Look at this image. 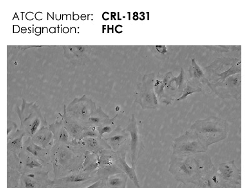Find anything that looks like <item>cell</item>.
I'll list each match as a JSON object with an SVG mask.
<instances>
[{
    "instance_id": "1",
    "label": "cell",
    "mask_w": 250,
    "mask_h": 188,
    "mask_svg": "<svg viewBox=\"0 0 250 188\" xmlns=\"http://www.w3.org/2000/svg\"><path fill=\"white\" fill-rule=\"evenodd\" d=\"M215 168L210 156L207 153L182 156L171 154L169 172L178 182L201 187L208 174Z\"/></svg>"
},
{
    "instance_id": "2",
    "label": "cell",
    "mask_w": 250,
    "mask_h": 188,
    "mask_svg": "<svg viewBox=\"0 0 250 188\" xmlns=\"http://www.w3.org/2000/svg\"><path fill=\"white\" fill-rule=\"evenodd\" d=\"M86 151L70 145L54 144L50 150L55 178L82 171Z\"/></svg>"
},
{
    "instance_id": "3",
    "label": "cell",
    "mask_w": 250,
    "mask_h": 188,
    "mask_svg": "<svg viewBox=\"0 0 250 188\" xmlns=\"http://www.w3.org/2000/svg\"><path fill=\"white\" fill-rule=\"evenodd\" d=\"M189 130L196 134L203 145L208 149L210 145L227 137L229 125L223 118L210 116L205 119L196 120Z\"/></svg>"
},
{
    "instance_id": "4",
    "label": "cell",
    "mask_w": 250,
    "mask_h": 188,
    "mask_svg": "<svg viewBox=\"0 0 250 188\" xmlns=\"http://www.w3.org/2000/svg\"><path fill=\"white\" fill-rule=\"evenodd\" d=\"M241 60L236 58H219L209 66L205 67V83L213 85L222 84L232 75L241 73Z\"/></svg>"
},
{
    "instance_id": "5",
    "label": "cell",
    "mask_w": 250,
    "mask_h": 188,
    "mask_svg": "<svg viewBox=\"0 0 250 188\" xmlns=\"http://www.w3.org/2000/svg\"><path fill=\"white\" fill-rule=\"evenodd\" d=\"M17 113L20 121V129L25 133L26 137L32 138L42 127L47 126L45 118L39 107L34 103H28L24 99Z\"/></svg>"
},
{
    "instance_id": "6",
    "label": "cell",
    "mask_w": 250,
    "mask_h": 188,
    "mask_svg": "<svg viewBox=\"0 0 250 188\" xmlns=\"http://www.w3.org/2000/svg\"><path fill=\"white\" fill-rule=\"evenodd\" d=\"M156 78L155 73L145 75L142 82L138 85L135 92V102L143 109H156L159 107L155 90Z\"/></svg>"
},
{
    "instance_id": "7",
    "label": "cell",
    "mask_w": 250,
    "mask_h": 188,
    "mask_svg": "<svg viewBox=\"0 0 250 188\" xmlns=\"http://www.w3.org/2000/svg\"><path fill=\"white\" fill-rule=\"evenodd\" d=\"M207 151L208 149L198 136L190 130H188L174 140L172 154L176 156L189 155L207 153Z\"/></svg>"
},
{
    "instance_id": "8",
    "label": "cell",
    "mask_w": 250,
    "mask_h": 188,
    "mask_svg": "<svg viewBox=\"0 0 250 188\" xmlns=\"http://www.w3.org/2000/svg\"><path fill=\"white\" fill-rule=\"evenodd\" d=\"M95 103L86 95L81 98H76L65 106L66 112L70 117L75 118L85 125L87 120L96 110Z\"/></svg>"
},
{
    "instance_id": "9",
    "label": "cell",
    "mask_w": 250,
    "mask_h": 188,
    "mask_svg": "<svg viewBox=\"0 0 250 188\" xmlns=\"http://www.w3.org/2000/svg\"><path fill=\"white\" fill-rule=\"evenodd\" d=\"M99 180L97 173H88L82 171L53 180V188H81Z\"/></svg>"
},
{
    "instance_id": "10",
    "label": "cell",
    "mask_w": 250,
    "mask_h": 188,
    "mask_svg": "<svg viewBox=\"0 0 250 188\" xmlns=\"http://www.w3.org/2000/svg\"><path fill=\"white\" fill-rule=\"evenodd\" d=\"M211 91L215 93L218 97L225 98H234L239 100L241 98L242 93V75L241 73L231 76L227 78L222 84L213 85L205 83Z\"/></svg>"
},
{
    "instance_id": "11",
    "label": "cell",
    "mask_w": 250,
    "mask_h": 188,
    "mask_svg": "<svg viewBox=\"0 0 250 188\" xmlns=\"http://www.w3.org/2000/svg\"><path fill=\"white\" fill-rule=\"evenodd\" d=\"M125 129L130 135L129 149H130L131 166L136 167L138 160L144 153L145 146L135 114H133L131 115L128 124Z\"/></svg>"
},
{
    "instance_id": "12",
    "label": "cell",
    "mask_w": 250,
    "mask_h": 188,
    "mask_svg": "<svg viewBox=\"0 0 250 188\" xmlns=\"http://www.w3.org/2000/svg\"><path fill=\"white\" fill-rule=\"evenodd\" d=\"M220 188H237L242 183L241 170L234 160L220 163L217 167Z\"/></svg>"
},
{
    "instance_id": "13",
    "label": "cell",
    "mask_w": 250,
    "mask_h": 188,
    "mask_svg": "<svg viewBox=\"0 0 250 188\" xmlns=\"http://www.w3.org/2000/svg\"><path fill=\"white\" fill-rule=\"evenodd\" d=\"M19 185L20 188H47L53 187V180H50L49 172L44 170L21 174Z\"/></svg>"
},
{
    "instance_id": "14",
    "label": "cell",
    "mask_w": 250,
    "mask_h": 188,
    "mask_svg": "<svg viewBox=\"0 0 250 188\" xmlns=\"http://www.w3.org/2000/svg\"><path fill=\"white\" fill-rule=\"evenodd\" d=\"M70 145L80 147L84 151L96 154H99L104 149H111L104 138H85L82 140L73 139Z\"/></svg>"
},
{
    "instance_id": "15",
    "label": "cell",
    "mask_w": 250,
    "mask_h": 188,
    "mask_svg": "<svg viewBox=\"0 0 250 188\" xmlns=\"http://www.w3.org/2000/svg\"><path fill=\"white\" fill-rule=\"evenodd\" d=\"M64 56L75 65H84L88 61L92 52V47L87 46H63Z\"/></svg>"
},
{
    "instance_id": "16",
    "label": "cell",
    "mask_w": 250,
    "mask_h": 188,
    "mask_svg": "<svg viewBox=\"0 0 250 188\" xmlns=\"http://www.w3.org/2000/svg\"><path fill=\"white\" fill-rule=\"evenodd\" d=\"M104 138L111 149L118 153L125 150V145L130 141V135L126 129L117 126L112 133L109 134L108 137Z\"/></svg>"
},
{
    "instance_id": "17",
    "label": "cell",
    "mask_w": 250,
    "mask_h": 188,
    "mask_svg": "<svg viewBox=\"0 0 250 188\" xmlns=\"http://www.w3.org/2000/svg\"><path fill=\"white\" fill-rule=\"evenodd\" d=\"M19 158L20 172L21 174L46 170L45 165L25 150H22L19 154Z\"/></svg>"
},
{
    "instance_id": "18",
    "label": "cell",
    "mask_w": 250,
    "mask_h": 188,
    "mask_svg": "<svg viewBox=\"0 0 250 188\" xmlns=\"http://www.w3.org/2000/svg\"><path fill=\"white\" fill-rule=\"evenodd\" d=\"M23 149L35 157L45 166L50 163L51 164L50 150L44 149L43 147L36 144L31 138L28 137L24 141Z\"/></svg>"
},
{
    "instance_id": "19",
    "label": "cell",
    "mask_w": 250,
    "mask_h": 188,
    "mask_svg": "<svg viewBox=\"0 0 250 188\" xmlns=\"http://www.w3.org/2000/svg\"><path fill=\"white\" fill-rule=\"evenodd\" d=\"M62 118V121L67 131L75 140H82L83 138V131L85 125L70 117L66 112L63 114H60Z\"/></svg>"
},
{
    "instance_id": "20",
    "label": "cell",
    "mask_w": 250,
    "mask_h": 188,
    "mask_svg": "<svg viewBox=\"0 0 250 188\" xmlns=\"http://www.w3.org/2000/svg\"><path fill=\"white\" fill-rule=\"evenodd\" d=\"M26 134L21 129H18L14 133L8 136L7 150L8 154L19 156L23 149V138Z\"/></svg>"
},
{
    "instance_id": "21",
    "label": "cell",
    "mask_w": 250,
    "mask_h": 188,
    "mask_svg": "<svg viewBox=\"0 0 250 188\" xmlns=\"http://www.w3.org/2000/svg\"><path fill=\"white\" fill-rule=\"evenodd\" d=\"M49 128L52 132L53 138H54V144L63 145H70L72 137L68 133L64 127L62 120L57 121L49 126Z\"/></svg>"
},
{
    "instance_id": "22",
    "label": "cell",
    "mask_w": 250,
    "mask_h": 188,
    "mask_svg": "<svg viewBox=\"0 0 250 188\" xmlns=\"http://www.w3.org/2000/svg\"><path fill=\"white\" fill-rule=\"evenodd\" d=\"M31 140L36 144L50 151L55 143L53 133L49 127L47 126L42 127L39 129L37 133L31 138Z\"/></svg>"
},
{
    "instance_id": "23",
    "label": "cell",
    "mask_w": 250,
    "mask_h": 188,
    "mask_svg": "<svg viewBox=\"0 0 250 188\" xmlns=\"http://www.w3.org/2000/svg\"><path fill=\"white\" fill-rule=\"evenodd\" d=\"M126 150L118 152V158L116 163L122 172L126 174L128 178L133 181L134 185L137 188H140V181L138 180L137 174L136 173V167L130 166L126 162Z\"/></svg>"
},
{
    "instance_id": "24",
    "label": "cell",
    "mask_w": 250,
    "mask_h": 188,
    "mask_svg": "<svg viewBox=\"0 0 250 188\" xmlns=\"http://www.w3.org/2000/svg\"><path fill=\"white\" fill-rule=\"evenodd\" d=\"M110 118L108 114L104 113L100 107L96 109L95 111L91 114L90 118L86 122L85 126L97 128L108 121Z\"/></svg>"
},
{
    "instance_id": "25",
    "label": "cell",
    "mask_w": 250,
    "mask_h": 188,
    "mask_svg": "<svg viewBox=\"0 0 250 188\" xmlns=\"http://www.w3.org/2000/svg\"><path fill=\"white\" fill-rule=\"evenodd\" d=\"M99 155L90 152H86L82 171L88 173H93L99 168Z\"/></svg>"
},
{
    "instance_id": "26",
    "label": "cell",
    "mask_w": 250,
    "mask_h": 188,
    "mask_svg": "<svg viewBox=\"0 0 250 188\" xmlns=\"http://www.w3.org/2000/svg\"><path fill=\"white\" fill-rule=\"evenodd\" d=\"M188 79L186 74H185L184 69H180V75L178 77H174L173 73H171L170 77L168 80V85L167 86L168 87L173 86V84L175 86L176 92L181 96L182 95L183 91H184L185 86H186Z\"/></svg>"
},
{
    "instance_id": "27",
    "label": "cell",
    "mask_w": 250,
    "mask_h": 188,
    "mask_svg": "<svg viewBox=\"0 0 250 188\" xmlns=\"http://www.w3.org/2000/svg\"><path fill=\"white\" fill-rule=\"evenodd\" d=\"M202 92H203L202 83L198 81V80L189 79L188 80L186 86H185L184 90L183 91L182 96L178 98L176 101L184 100L193 93H202Z\"/></svg>"
},
{
    "instance_id": "28",
    "label": "cell",
    "mask_w": 250,
    "mask_h": 188,
    "mask_svg": "<svg viewBox=\"0 0 250 188\" xmlns=\"http://www.w3.org/2000/svg\"><path fill=\"white\" fill-rule=\"evenodd\" d=\"M99 167L111 166L117 164L118 153L111 149H104L99 154Z\"/></svg>"
},
{
    "instance_id": "29",
    "label": "cell",
    "mask_w": 250,
    "mask_h": 188,
    "mask_svg": "<svg viewBox=\"0 0 250 188\" xmlns=\"http://www.w3.org/2000/svg\"><path fill=\"white\" fill-rule=\"evenodd\" d=\"M128 177L124 172H120L106 179V186L109 188H126Z\"/></svg>"
},
{
    "instance_id": "30",
    "label": "cell",
    "mask_w": 250,
    "mask_h": 188,
    "mask_svg": "<svg viewBox=\"0 0 250 188\" xmlns=\"http://www.w3.org/2000/svg\"><path fill=\"white\" fill-rule=\"evenodd\" d=\"M201 188H220V180L217 167L212 170L203 180Z\"/></svg>"
},
{
    "instance_id": "31",
    "label": "cell",
    "mask_w": 250,
    "mask_h": 188,
    "mask_svg": "<svg viewBox=\"0 0 250 188\" xmlns=\"http://www.w3.org/2000/svg\"><path fill=\"white\" fill-rule=\"evenodd\" d=\"M189 73L190 75V79L198 80L202 82V84L203 80L206 78L204 70L198 64L195 58H192L191 65L189 69Z\"/></svg>"
},
{
    "instance_id": "32",
    "label": "cell",
    "mask_w": 250,
    "mask_h": 188,
    "mask_svg": "<svg viewBox=\"0 0 250 188\" xmlns=\"http://www.w3.org/2000/svg\"><path fill=\"white\" fill-rule=\"evenodd\" d=\"M118 114L113 118L108 120L104 124L101 125V126L97 127V129L99 133L100 137L104 138V135L106 134H111L116 129L115 121L118 117Z\"/></svg>"
},
{
    "instance_id": "33",
    "label": "cell",
    "mask_w": 250,
    "mask_h": 188,
    "mask_svg": "<svg viewBox=\"0 0 250 188\" xmlns=\"http://www.w3.org/2000/svg\"><path fill=\"white\" fill-rule=\"evenodd\" d=\"M21 173L15 169L8 168V188H20V177Z\"/></svg>"
},
{
    "instance_id": "34",
    "label": "cell",
    "mask_w": 250,
    "mask_h": 188,
    "mask_svg": "<svg viewBox=\"0 0 250 188\" xmlns=\"http://www.w3.org/2000/svg\"><path fill=\"white\" fill-rule=\"evenodd\" d=\"M207 49L209 50L215 51L217 53H226L229 51H240L241 50V46H204Z\"/></svg>"
},
{
    "instance_id": "35",
    "label": "cell",
    "mask_w": 250,
    "mask_h": 188,
    "mask_svg": "<svg viewBox=\"0 0 250 188\" xmlns=\"http://www.w3.org/2000/svg\"><path fill=\"white\" fill-rule=\"evenodd\" d=\"M83 138H101L97 128L95 127L85 126L83 131Z\"/></svg>"
},
{
    "instance_id": "36",
    "label": "cell",
    "mask_w": 250,
    "mask_h": 188,
    "mask_svg": "<svg viewBox=\"0 0 250 188\" xmlns=\"http://www.w3.org/2000/svg\"><path fill=\"white\" fill-rule=\"evenodd\" d=\"M106 186V181L103 180H98L95 181L92 184L87 186V187L83 188H103Z\"/></svg>"
},
{
    "instance_id": "37",
    "label": "cell",
    "mask_w": 250,
    "mask_h": 188,
    "mask_svg": "<svg viewBox=\"0 0 250 188\" xmlns=\"http://www.w3.org/2000/svg\"><path fill=\"white\" fill-rule=\"evenodd\" d=\"M17 125L14 122H11L8 124V136L10 135L17 131Z\"/></svg>"
},
{
    "instance_id": "38",
    "label": "cell",
    "mask_w": 250,
    "mask_h": 188,
    "mask_svg": "<svg viewBox=\"0 0 250 188\" xmlns=\"http://www.w3.org/2000/svg\"><path fill=\"white\" fill-rule=\"evenodd\" d=\"M155 49L160 54L165 55L167 53V47L165 46H155Z\"/></svg>"
}]
</instances>
